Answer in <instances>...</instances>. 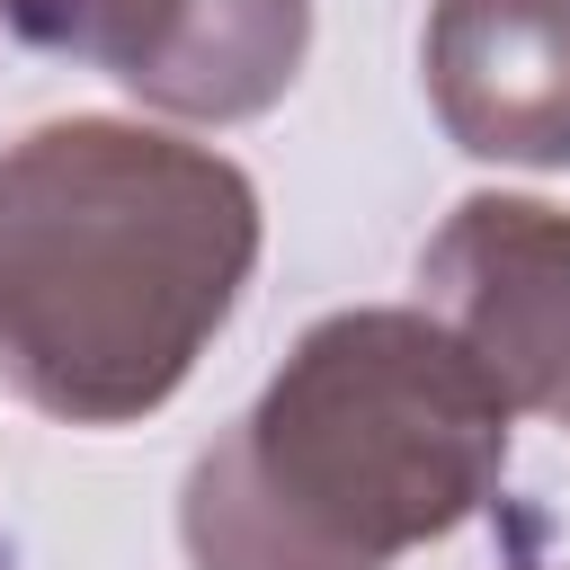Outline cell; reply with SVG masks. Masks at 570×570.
Listing matches in <instances>:
<instances>
[{
	"mask_svg": "<svg viewBox=\"0 0 570 570\" xmlns=\"http://www.w3.org/2000/svg\"><path fill=\"white\" fill-rule=\"evenodd\" d=\"M258 267V187L214 142L53 116L0 151V383L62 428L151 419Z\"/></svg>",
	"mask_w": 570,
	"mask_h": 570,
	"instance_id": "cell-1",
	"label": "cell"
},
{
	"mask_svg": "<svg viewBox=\"0 0 570 570\" xmlns=\"http://www.w3.org/2000/svg\"><path fill=\"white\" fill-rule=\"evenodd\" d=\"M0 27L187 125L267 116L312 53V0H0Z\"/></svg>",
	"mask_w": 570,
	"mask_h": 570,
	"instance_id": "cell-3",
	"label": "cell"
},
{
	"mask_svg": "<svg viewBox=\"0 0 570 570\" xmlns=\"http://www.w3.org/2000/svg\"><path fill=\"white\" fill-rule=\"evenodd\" d=\"M419 312L472 347L508 410L570 428V205L463 196L419 249Z\"/></svg>",
	"mask_w": 570,
	"mask_h": 570,
	"instance_id": "cell-4",
	"label": "cell"
},
{
	"mask_svg": "<svg viewBox=\"0 0 570 570\" xmlns=\"http://www.w3.org/2000/svg\"><path fill=\"white\" fill-rule=\"evenodd\" d=\"M508 419L419 303L330 312L187 463L178 543L196 570H383L499 499Z\"/></svg>",
	"mask_w": 570,
	"mask_h": 570,
	"instance_id": "cell-2",
	"label": "cell"
},
{
	"mask_svg": "<svg viewBox=\"0 0 570 570\" xmlns=\"http://www.w3.org/2000/svg\"><path fill=\"white\" fill-rule=\"evenodd\" d=\"M419 62L454 151L570 169V0H436Z\"/></svg>",
	"mask_w": 570,
	"mask_h": 570,
	"instance_id": "cell-5",
	"label": "cell"
}]
</instances>
